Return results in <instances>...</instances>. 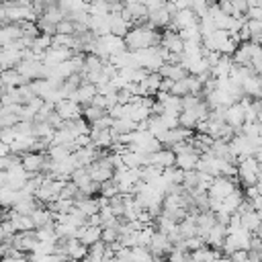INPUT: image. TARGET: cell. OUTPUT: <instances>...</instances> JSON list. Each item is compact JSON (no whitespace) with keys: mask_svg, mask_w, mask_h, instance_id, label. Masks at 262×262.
<instances>
[{"mask_svg":"<svg viewBox=\"0 0 262 262\" xmlns=\"http://www.w3.org/2000/svg\"><path fill=\"white\" fill-rule=\"evenodd\" d=\"M160 37H162V31L154 29L151 25L143 23V25H135L129 29V33L123 37L125 41V47L129 51H137V49H145V47H154V45H160Z\"/></svg>","mask_w":262,"mask_h":262,"instance_id":"obj_1","label":"cell"},{"mask_svg":"<svg viewBox=\"0 0 262 262\" xmlns=\"http://www.w3.org/2000/svg\"><path fill=\"white\" fill-rule=\"evenodd\" d=\"M235 166H237V180L242 182L244 188H246V186H254V184H258L260 164L254 160V156H252V158H244V160H239Z\"/></svg>","mask_w":262,"mask_h":262,"instance_id":"obj_2","label":"cell"},{"mask_svg":"<svg viewBox=\"0 0 262 262\" xmlns=\"http://www.w3.org/2000/svg\"><path fill=\"white\" fill-rule=\"evenodd\" d=\"M235 180H237V178H225V176H217V178H213V182H211V186H209L207 194H209L211 199H219V201H223L225 196H229V194H231V192L237 188Z\"/></svg>","mask_w":262,"mask_h":262,"instance_id":"obj_3","label":"cell"},{"mask_svg":"<svg viewBox=\"0 0 262 262\" xmlns=\"http://www.w3.org/2000/svg\"><path fill=\"white\" fill-rule=\"evenodd\" d=\"M147 250H149V254H151L154 258L162 260L164 256H168V254L172 252V242L168 239V235H166V233H162V231H158V229H156V233H154V235H151V239H149Z\"/></svg>","mask_w":262,"mask_h":262,"instance_id":"obj_4","label":"cell"},{"mask_svg":"<svg viewBox=\"0 0 262 262\" xmlns=\"http://www.w3.org/2000/svg\"><path fill=\"white\" fill-rule=\"evenodd\" d=\"M100 149H96L92 143L90 145H86V147H76L74 151H72V158H74V162H76V168H88L90 164H94L98 158H100Z\"/></svg>","mask_w":262,"mask_h":262,"instance_id":"obj_5","label":"cell"},{"mask_svg":"<svg viewBox=\"0 0 262 262\" xmlns=\"http://www.w3.org/2000/svg\"><path fill=\"white\" fill-rule=\"evenodd\" d=\"M53 111H55L63 121H76V119L82 117V106H80L78 102L70 100V98H61V100H57Z\"/></svg>","mask_w":262,"mask_h":262,"instance_id":"obj_6","label":"cell"},{"mask_svg":"<svg viewBox=\"0 0 262 262\" xmlns=\"http://www.w3.org/2000/svg\"><path fill=\"white\" fill-rule=\"evenodd\" d=\"M45 160H47L45 151H27V154L20 156V166L33 176V174H39L41 172Z\"/></svg>","mask_w":262,"mask_h":262,"instance_id":"obj_7","label":"cell"},{"mask_svg":"<svg viewBox=\"0 0 262 262\" xmlns=\"http://www.w3.org/2000/svg\"><path fill=\"white\" fill-rule=\"evenodd\" d=\"M233 131H239L242 125L246 123V117H244V106L239 102H233L229 106H225V119H223Z\"/></svg>","mask_w":262,"mask_h":262,"instance_id":"obj_8","label":"cell"},{"mask_svg":"<svg viewBox=\"0 0 262 262\" xmlns=\"http://www.w3.org/2000/svg\"><path fill=\"white\" fill-rule=\"evenodd\" d=\"M149 164L151 166H158V168H172L176 164V154L170 149V147H160L158 151L149 154Z\"/></svg>","mask_w":262,"mask_h":262,"instance_id":"obj_9","label":"cell"},{"mask_svg":"<svg viewBox=\"0 0 262 262\" xmlns=\"http://www.w3.org/2000/svg\"><path fill=\"white\" fill-rule=\"evenodd\" d=\"M98 39V43L102 45V49L106 51V55L111 57V55H117V53H121V51H125L127 47H125V41H123V37H117V35H104V37H96Z\"/></svg>","mask_w":262,"mask_h":262,"instance_id":"obj_10","label":"cell"},{"mask_svg":"<svg viewBox=\"0 0 262 262\" xmlns=\"http://www.w3.org/2000/svg\"><path fill=\"white\" fill-rule=\"evenodd\" d=\"M100 231H102V227H100V225H84V227H78L76 237H78V239L88 248V246H92V244L100 242Z\"/></svg>","mask_w":262,"mask_h":262,"instance_id":"obj_11","label":"cell"},{"mask_svg":"<svg viewBox=\"0 0 262 262\" xmlns=\"http://www.w3.org/2000/svg\"><path fill=\"white\" fill-rule=\"evenodd\" d=\"M88 174H90V178H92V182H96V184H102V182H106V180H111L113 178V168H106V166H102L98 160L94 162V164H90L88 168Z\"/></svg>","mask_w":262,"mask_h":262,"instance_id":"obj_12","label":"cell"},{"mask_svg":"<svg viewBox=\"0 0 262 262\" xmlns=\"http://www.w3.org/2000/svg\"><path fill=\"white\" fill-rule=\"evenodd\" d=\"M225 235H227V229H225V225H221V223H215V225H213V229H211V231L205 235V246L221 250Z\"/></svg>","mask_w":262,"mask_h":262,"instance_id":"obj_13","label":"cell"},{"mask_svg":"<svg viewBox=\"0 0 262 262\" xmlns=\"http://www.w3.org/2000/svg\"><path fill=\"white\" fill-rule=\"evenodd\" d=\"M242 201H244V192L239 190V188H235L229 196H225L223 201H221V209H219V213H225V215H233L235 211H237V207L242 205Z\"/></svg>","mask_w":262,"mask_h":262,"instance_id":"obj_14","label":"cell"},{"mask_svg":"<svg viewBox=\"0 0 262 262\" xmlns=\"http://www.w3.org/2000/svg\"><path fill=\"white\" fill-rule=\"evenodd\" d=\"M88 254V248L78 239V237H70L66 239V256L72 260H84Z\"/></svg>","mask_w":262,"mask_h":262,"instance_id":"obj_15","label":"cell"},{"mask_svg":"<svg viewBox=\"0 0 262 262\" xmlns=\"http://www.w3.org/2000/svg\"><path fill=\"white\" fill-rule=\"evenodd\" d=\"M160 76H162V78H168V80H172V82H178V80L186 78L188 72L184 70L182 63H164V66L160 68Z\"/></svg>","mask_w":262,"mask_h":262,"instance_id":"obj_16","label":"cell"},{"mask_svg":"<svg viewBox=\"0 0 262 262\" xmlns=\"http://www.w3.org/2000/svg\"><path fill=\"white\" fill-rule=\"evenodd\" d=\"M231 68H233V59H231V55H221L219 61L211 68V76H213V78H229Z\"/></svg>","mask_w":262,"mask_h":262,"instance_id":"obj_17","label":"cell"},{"mask_svg":"<svg viewBox=\"0 0 262 262\" xmlns=\"http://www.w3.org/2000/svg\"><path fill=\"white\" fill-rule=\"evenodd\" d=\"M31 219H33L35 229H41V227H47V225H53L55 223L53 221V213L49 209H45V207H39L37 211H33L31 213Z\"/></svg>","mask_w":262,"mask_h":262,"instance_id":"obj_18","label":"cell"},{"mask_svg":"<svg viewBox=\"0 0 262 262\" xmlns=\"http://www.w3.org/2000/svg\"><path fill=\"white\" fill-rule=\"evenodd\" d=\"M108 20H111V33L113 35H117V37H125L127 33H129V29L133 27L131 23H127L121 14H111L108 16Z\"/></svg>","mask_w":262,"mask_h":262,"instance_id":"obj_19","label":"cell"},{"mask_svg":"<svg viewBox=\"0 0 262 262\" xmlns=\"http://www.w3.org/2000/svg\"><path fill=\"white\" fill-rule=\"evenodd\" d=\"M196 162H199V154L196 151H188V154H180L176 156V168H180L182 172H188V170H196Z\"/></svg>","mask_w":262,"mask_h":262,"instance_id":"obj_20","label":"cell"},{"mask_svg":"<svg viewBox=\"0 0 262 262\" xmlns=\"http://www.w3.org/2000/svg\"><path fill=\"white\" fill-rule=\"evenodd\" d=\"M111 131L115 135H127L131 131H137V123H133L131 119H113V125H111Z\"/></svg>","mask_w":262,"mask_h":262,"instance_id":"obj_21","label":"cell"},{"mask_svg":"<svg viewBox=\"0 0 262 262\" xmlns=\"http://www.w3.org/2000/svg\"><path fill=\"white\" fill-rule=\"evenodd\" d=\"M239 219H242V227L248 229L250 233H256V229H258L260 223H262L256 211H252V213H244V215H239Z\"/></svg>","mask_w":262,"mask_h":262,"instance_id":"obj_22","label":"cell"},{"mask_svg":"<svg viewBox=\"0 0 262 262\" xmlns=\"http://www.w3.org/2000/svg\"><path fill=\"white\" fill-rule=\"evenodd\" d=\"M102 70V59L96 57L94 53H84V70L82 74L86 72H100Z\"/></svg>","mask_w":262,"mask_h":262,"instance_id":"obj_23","label":"cell"},{"mask_svg":"<svg viewBox=\"0 0 262 262\" xmlns=\"http://www.w3.org/2000/svg\"><path fill=\"white\" fill-rule=\"evenodd\" d=\"M106 111H102V108H98V106H92V104H86V106H82V117L86 119V123L88 125H92V123H96L102 115H104Z\"/></svg>","mask_w":262,"mask_h":262,"instance_id":"obj_24","label":"cell"},{"mask_svg":"<svg viewBox=\"0 0 262 262\" xmlns=\"http://www.w3.org/2000/svg\"><path fill=\"white\" fill-rule=\"evenodd\" d=\"M41 18H45V20H47V23H51V25H57V23H61V20H63V12L57 8V4H53V6H47V8L43 10Z\"/></svg>","mask_w":262,"mask_h":262,"instance_id":"obj_25","label":"cell"},{"mask_svg":"<svg viewBox=\"0 0 262 262\" xmlns=\"http://www.w3.org/2000/svg\"><path fill=\"white\" fill-rule=\"evenodd\" d=\"M248 256L252 260H256V262H262V242L256 235H252V242H250V248H248Z\"/></svg>","mask_w":262,"mask_h":262,"instance_id":"obj_26","label":"cell"},{"mask_svg":"<svg viewBox=\"0 0 262 262\" xmlns=\"http://www.w3.org/2000/svg\"><path fill=\"white\" fill-rule=\"evenodd\" d=\"M100 242H104L106 246L119 242V227H102V231H100Z\"/></svg>","mask_w":262,"mask_h":262,"instance_id":"obj_27","label":"cell"},{"mask_svg":"<svg viewBox=\"0 0 262 262\" xmlns=\"http://www.w3.org/2000/svg\"><path fill=\"white\" fill-rule=\"evenodd\" d=\"M170 94H174V96H186V94H190L188 92V80L186 78H182V80H178V82H174L172 84V88H170Z\"/></svg>","mask_w":262,"mask_h":262,"instance_id":"obj_28","label":"cell"},{"mask_svg":"<svg viewBox=\"0 0 262 262\" xmlns=\"http://www.w3.org/2000/svg\"><path fill=\"white\" fill-rule=\"evenodd\" d=\"M182 246H184V250H186V252H194V250H199V248H203V246H205V239H203L201 235L186 237V239L182 242Z\"/></svg>","mask_w":262,"mask_h":262,"instance_id":"obj_29","label":"cell"},{"mask_svg":"<svg viewBox=\"0 0 262 262\" xmlns=\"http://www.w3.org/2000/svg\"><path fill=\"white\" fill-rule=\"evenodd\" d=\"M55 33H59V35H74V33H76V27H74V23H72V20L63 18L61 23H57V25H55Z\"/></svg>","mask_w":262,"mask_h":262,"instance_id":"obj_30","label":"cell"},{"mask_svg":"<svg viewBox=\"0 0 262 262\" xmlns=\"http://www.w3.org/2000/svg\"><path fill=\"white\" fill-rule=\"evenodd\" d=\"M201 100H203V98H201V96H194V94H186V96H182V111L196 108Z\"/></svg>","mask_w":262,"mask_h":262,"instance_id":"obj_31","label":"cell"},{"mask_svg":"<svg viewBox=\"0 0 262 262\" xmlns=\"http://www.w3.org/2000/svg\"><path fill=\"white\" fill-rule=\"evenodd\" d=\"M246 27H248V31H250V35H252V41H256V37L262 33V23H260V20H252V18H248Z\"/></svg>","mask_w":262,"mask_h":262,"instance_id":"obj_32","label":"cell"},{"mask_svg":"<svg viewBox=\"0 0 262 262\" xmlns=\"http://www.w3.org/2000/svg\"><path fill=\"white\" fill-rule=\"evenodd\" d=\"M229 2H231V6L235 8L237 14H246L248 8H250V6H248V0H229Z\"/></svg>","mask_w":262,"mask_h":262,"instance_id":"obj_33","label":"cell"},{"mask_svg":"<svg viewBox=\"0 0 262 262\" xmlns=\"http://www.w3.org/2000/svg\"><path fill=\"white\" fill-rule=\"evenodd\" d=\"M246 18H252V20H260V23H262V6H254V8H248V12H246Z\"/></svg>","mask_w":262,"mask_h":262,"instance_id":"obj_34","label":"cell"},{"mask_svg":"<svg viewBox=\"0 0 262 262\" xmlns=\"http://www.w3.org/2000/svg\"><path fill=\"white\" fill-rule=\"evenodd\" d=\"M172 84H174L172 80L164 78V80H162V84H160V90H158V92H168V94H170V88H172Z\"/></svg>","mask_w":262,"mask_h":262,"instance_id":"obj_35","label":"cell"},{"mask_svg":"<svg viewBox=\"0 0 262 262\" xmlns=\"http://www.w3.org/2000/svg\"><path fill=\"white\" fill-rule=\"evenodd\" d=\"M6 186H8V174H6V170H0V190Z\"/></svg>","mask_w":262,"mask_h":262,"instance_id":"obj_36","label":"cell"},{"mask_svg":"<svg viewBox=\"0 0 262 262\" xmlns=\"http://www.w3.org/2000/svg\"><path fill=\"white\" fill-rule=\"evenodd\" d=\"M123 4H145V0H123Z\"/></svg>","mask_w":262,"mask_h":262,"instance_id":"obj_37","label":"cell"},{"mask_svg":"<svg viewBox=\"0 0 262 262\" xmlns=\"http://www.w3.org/2000/svg\"><path fill=\"white\" fill-rule=\"evenodd\" d=\"M256 123L262 127V111H260V108H258V115H256Z\"/></svg>","mask_w":262,"mask_h":262,"instance_id":"obj_38","label":"cell"},{"mask_svg":"<svg viewBox=\"0 0 262 262\" xmlns=\"http://www.w3.org/2000/svg\"><path fill=\"white\" fill-rule=\"evenodd\" d=\"M254 235H256V237H258V239L262 242V223H260V227L256 229V233H254Z\"/></svg>","mask_w":262,"mask_h":262,"instance_id":"obj_39","label":"cell"},{"mask_svg":"<svg viewBox=\"0 0 262 262\" xmlns=\"http://www.w3.org/2000/svg\"><path fill=\"white\" fill-rule=\"evenodd\" d=\"M258 182L262 184V166H260V172H258Z\"/></svg>","mask_w":262,"mask_h":262,"instance_id":"obj_40","label":"cell"},{"mask_svg":"<svg viewBox=\"0 0 262 262\" xmlns=\"http://www.w3.org/2000/svg\"><path fill=\"white\" fill-rule=\"evenodd\" d=\"M256 43H260V45H262V33H260V35L256 37Z\"/></svg>","mask_w":262,"mask_h":262,"instance_id":"obj_41","label":"cell"},{"mask_svg":"<svg viewBox=\"0 0 262 262\" xmlns=\"http://www.w3.org/2000/svg\"><path fill=\"white\" fill-rule=\"evenodd\" d=\"M256 102H258V108H260V111H262V98H258V100H256Z\"/></svg>","mask_w":262,"mask_h":262,"instance_id":"obj_42","label":"cell"},{"mask_svg":"<svg viewBox=\"0 0 262 262\" xmlns=\"http://www.w3.org/2000/svg\"><path fill=\"white\" fill-rule=\"evenodd\" d=\"M256 186H258V190H260V194H262V184H260V182H258V184H256Z\"/></svg>","mask_w":262,"mask_h":262,"instance_id":"obj_43","label":"cell"},{"mask_svg":"<svg viewBox=\"0 0 262 262\" xmlns=\"http://www.w3.org/2000/svg\"><path fill=\"white\" fill-rule=\"evenodd\" d=\"M68 262H82V260H72V258H68Z\"/></svg>","mask_w":262,"mask_h":262,"instance_id":"obj_44","label":"cell"},{"mask_svg":"<svg viewBox=\"0 0 262 262\" xmlns=\"http://www.w3.org/2000/svg\"><path fill=\"white\" fill-rule=\"evenodd\" d=\"M164 2H172V4H174V2H176V0H164Z\"/></svg>","mask_w":262,"mask_h":262,"instance_id":"obj_45","label":"cell"},{"mask_svg":"<svg viewBox=\"0 0 262 262\" xmlns=\"http://www.w3.org/2000/svg\"><path fill=\"white\" fill-rule=\"evenodd\" d=\"M246 262H256V260H252V258H248V260H246Z\"/></svg>","mask_w":262,"mask_h":262,"instance_id":"obj_46","label":"cell"}]
</instances>
